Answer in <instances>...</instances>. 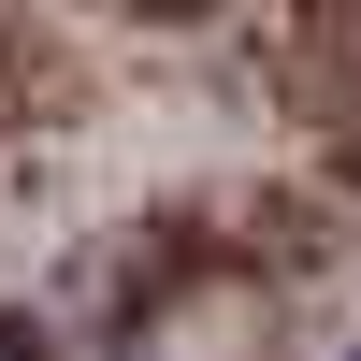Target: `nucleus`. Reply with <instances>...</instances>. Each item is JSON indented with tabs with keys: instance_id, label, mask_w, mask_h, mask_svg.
<instances>
[{
	"instance_id": "1",
	"label": "nucleus",
	"mask_w": 361,
	"mask_h": 361,
	"mask_svg": "<svg viewBox=\"0 0 361 361\" xmlns=\"http://www.w3.org/2000/svg\"><path fill=\"white\" fill-rule=\"evenodd\" d=\"M347 361H361V347H347Z\"/></svg>"
}]
</instances>
